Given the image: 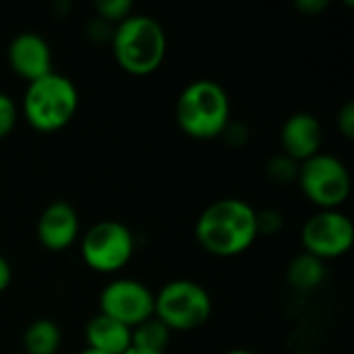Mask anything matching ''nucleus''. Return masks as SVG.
<instances>
[{"instance_id": "f257e3e1", "label": "nucleus", "mask_w": 354, "mask_h": 354, "mask_svg": "<svg viewBox=\"0 0 354 354\" xmlns=\"http://www.w3.org/2000/svg\"><path fill=\"white\" fill-rule=\"evenodd\" d=\"M257 236V212L236 197L209 203L195 224L197 243L216 257H236L251 249Z\"/></svg>"}, {"instance_id": "f03ea898", "label": "nucleus", "mask_w": 354, "mask_h": 354, "mask_svg": "<svg viewBox=\"0 0 354 354\" xmlns=\"http://www.w3.org/2000/svg\"><path fill=\"white\" fill-rule=\"evenodd\" d=\"M164 27L149 15H131L112 31V52L116 64L135 77L151 75L166 56Z\"/></svg>"}, {"instance_id": "7ed1b4c3", "label": "nucleus", "mask_w": 354, "mask_h": 354, "mask_svg": "<svg viewBox=\"0 0 354 354\" xmlns=\"http://www.w3.org/2000/svg\"><path fill=\"white\" fill-rule=\"evenodd\" d=\"M176 122L180 131L199 141L222 137L230 122V100L226 89L212 79L189 83L176 100Z\"/></svg>"}, {"instance_id": "20e7f679", "label": "nucleus", "mask_w": 354, "mask_h": 354, "mask_svg": "<svg viewBox=\"0 0 354 354\" xmlns=\"http://www.w3.org/2000/svg\"><path fill=\"white\" fill-rule=\"evenodd\" d=\"M79 91L75 83L60 73H48L27 83L23 95V114L37 133H56L77 114Z\"/></svg>"}, {"instance_id": "39448f33", "label": "nucleus", "mask_w": 354, "mask_h": 354, "mask_svg": "<svg viewBox=\"0 0 354 354\" xmlns=\"http://www.w3.org/2000/svg\"><path fill=\"white\" fill-rule=\"evenodd\" d=\"M153 297V315L170 332L197 330L212 315V297L195 280H172Z\"/></svg>"}, {"instance_id": "423d86ee", "label": "nucleus", "mask_w": 354, "mask_h": 354, "mask_svg": "<svg viewBox=\"0 0 354 354\" xmlns=\"http://www.w3.org/2000/svg\"><path fill=\"white\" fill-rule=\"evenodd\" d=\"M297 183L319 209H338L351 195V174L344 162L330 153H317L303 162Z\"/></svg>"}, {"instance_id": "0eeeda50", "label": "nucleus", "mask_w": 354, "mask_h": 354, "mask_svg": "<svg viewBox=\"0 0 354 354\" xmlns=\"http://www.w3.org/2000/svg\"><path fill=\"white\" fill-rule=\"evenodd\" d=\"M133 232L116 220L93 224L81 239V257L85 266L97 274L120 272L133 257Z\"/></svg>"}, {"instance_id": "6e6552de", "label": "nucleus", "mask_w": 354, "mask_h": 354, "mask_svg": "<svg viewBox=\"0 0 354 354\" xmlns=\"http://www.w3.org/2000/svg\"><path fill=\"white\" fill-rule=\"evenodd\" d=\"M301 243L305 253L322 261L342 257L351 251L354 243L353 222L338 209H319L305 222L301 230Z\"/></svg>"}, {"instance_id": "1a4fd4ad", "label": "nucleus", "mask_w": 354, "mask_h": 354, "mask_svg": "<svg viewBox=\"0 0 354 354\" xmlns=\"http://www.w3.org/2000/svg\"><path fill=\"white\" fill-rule=\"evenodd\" d=\"M153 292L143 282L118 278L100 292V313L133 330L153 317Z\"/></svg>"}, {"instance_id": "9d476101", "label": "nucleus", "mask_w": 354, "mask_h": 354, "mask_svg": "<svg viewBox=\"0 0 354 354\" xmlns=\"http://www.w3.org/2000/svg\"><path fill=\"white\" fill-rule=\"evenodd\" d=\"M35 232L44 249L52 253L66 251L79 239L81 232L77 209L66 201H54L46 205V209L39 214Z\"/></svg>"}, {"instance_id": "9b49d317", "label": "nucleus", "mask_w": 354, "mask_h": 354, "mask_svg": "<svg viewBox=\"0 0 354 354\" xmlns=\"http://www.w3.org/2000/svg\"><path fill=\"white\" fill-rule=\"evenodd\" d=\"M10 68L27 83L52 73V52L48 41L33 31L17 33L6 50Z\"/></svg>"}, {"instance_id": "f8f14e48", "label": "nucleus", "mask_w": 354, "mask_h": 354, "mask_svg": "<svg viewBox=\"0 0 354 354\" xmlns=\"http://www.w3.org/2000/svg\"><path fill=\"white\" fill-rule=\"evenodd\" d=\"M322 143H324L322 122L311 112H297L288 116L280 129L282 153L299 164L322 153Z\"/></svg>"}, {"instance_id": "ddd939ff", "label": "nucleus", "mask_w": 354, "mask_h": 354, "mask_svg": "<svg viewBox=\"0 0 354 354\" xmlns=\"http://www.w3.org/2000/svg\"><path fill=\"white\" fill-rule=\"evenodd\" d=\"M85 340L87 348L104 354H124L131 348V328L108 315L97 313L85 326Z\"/></svg>"}, {"instance_id": "4468645a", "label": "nucleus", "mask_w": 354, "mask_h": 354, "mask_svg": "<svg viewBox=\"0 0 354 354\" xmlns=\"http://www.w3.org/2000/svg\"><path fill=\"white\" fill-rule=\"evenodd\" d=\"M62 342V332L52 319H35L23 332L25 354H56Z\"/></svg>"}, {"instance_id": "2eb2a0df", "label": "nucleus", "mask_w": 354, "mask_h": 354, "mask_svg": "<svg viewBox=\"0 0 354 354\" xmlns=\"http://www.w3.org/2000/svg\"><path fill=\"white\" fill-rule=\"evenodd\" d=\"M326 280V263L309 253L297 255L288 266V284L301 292L315 290Z\"/></svg>"}, {"instance_id": "dca6fc26", "label": "nucleus", "mask_w": 354, "mask_h": 354, "mask_svg": "<svg viewBox=\"0 0 354 354\" xmlns=\"http://www.w3.org/2000/svg\"><path fill=\"white\" fill-rule=\"evenodd\" d=\"M170 334L172 332L153 315L131 330V346L153 353H168Z\"/></svg>"}, {"instance_id": "f3484780", "label": "nucleus", "mask_w": 354, "mask_h": 354, "mask_svg": "<svg viewBox=\"0 0 354 354\" xmlns=\"http://www.w3.org/2000/svg\"><path fill=\"white\" fill-rule=\"evenodd\" d=\"M268 176L276 183V185H288V183H297L299 178V170H301V164L295 162L292 158L284 156V153H278L274 156L270 162H268Z\"/></svg>"}, {"instance_id": "a211bd4d", "label": "nucleus", "mask_w": 354, "mask_h": 354, "mask_svg": "<svg viewBox=\"0 0 354 354\" xmlns=\"http://www.w3.org/2000/svg\"><path fill=\"white\" fill-rule=\"evenodd\" d=\"M95 10L102 21H110L118 25L120 21L133 15V2L131 0H100L95 2Z\"/></svg>"}, {"instance_id": "6ab92c4d", "label": "nucleus", "mask_w": 354, "mask_h": 354, "mask_svg": "<svg viewBox=\"0 0 354 354\" xmlns=\"http://www.w3.org/2000/svg\"><path fill=\"white\" fill-rule=\"evenodd\" d=\"M17 124V106L10 95L0 91V139L8 137Z\"/></svg>"}, {"instance_id": "aec40b11", "label": "nucleus", "mask_w": 354, "mask_h": 354, "mask_svg": "<svg viewBox=\"0 0 354 354\" xmlns=\"http://www.w3.org/2000/svg\"><path fill=\"white\" fill-rule=\"evenodd\" d=\"M284 224V218L278 209L257 212V234H276Z\"/></svg>"}, {"instance_id": "412c9836", "label": "nucleus", "mask_w": 354, "mask_h": 354, "mask_svg": "<svg viewBox=\"0 0 354 354\" xmlns=\"http://www.w3.org/2000/svg\"><path fill=\"white\" fill-rule=\"evenodd\" d=\"M338 129L346 139L354 137V102L348 100L338 112Z\"/></svg>"}, {"instance_id": "4be33fe9", "label": "nucleus", "mask_w": 354, "mask_h": 354, "mask_svg": "<svg viewBox=\"0 0 354 354\" xmlns=\"http://www.w3.org/2000/svg\"><path fill=\"white\" fill-rule=\"evenodd\" d=\"M297 6L305 12V15H317L328 6V0H299Z\"/></svg>"}, {"instance_id": "5701e85b", "label": "nucleus", "mask_w": 354, "mask_h": 354, "mask_svg": "<svg viewBox=\"0 0 354 354\" xmlns=\"http://www.w3.org/2000/svg\"><path fill=\"white\" fill-rule=\"evenodd\" d=\"M10 280H12V268L8 263V259L0 255V292L10 286Z\"/></svg>"}, {"instance_id": "b1692460", "label": "nucleus", "mask_w": 354, "mask_h": 354, "mask_svg": "<svg viewBox=\"0 0 354 354\" xmlns=\"http://www.w3.org/2000/svg\"><path fill=\"white\" fill-rule=\"evenodd\" d=\"M124 354H168V353H153V351H143V348H135V346H131V348H129Z\"/></svg>"}, {"instance_id": "393cba45", "label": "nucleus", "mask_w": 354, "mask_h": 354, "mask_svg": "<svg viewBox=\"0 0 354 354\" xmlns=\"http://www.w3.org/2000/svg\"><path fill=\"white\" fill-rule=\"evenodd\" d=\"M224 354H255V353H251V351H245V348H234V351H228V353H224Z\"/></svg>"}, {"instance_id": "a878e982", "label": "nucleus", "mask_w": 354, "mask_h": 354, "mask_svg": "<svg viewBox=\"0 0 354 354\" xmlns=\"http://www.w3.org/2000/svg\"><path fill=\"white\" fill-rule=\"evenodd\" d=\"M79 354H104V353H100V351H93V348H83V351H81Z\"/></svg>"}, {"instance_id": "bb28decb", "label": "nucleus", "mask_w": 354, "mask_h": 354, "mask_svg": "<svg viewBox=\"0 0 354 354\" xmlns=\"http://www.w3.org/2000/svg\"><path fill=\"white\" fill-rule=\"evenodd\" d=\"M23 354H25V353H23Z\"/></svg>"}]
</instances>
